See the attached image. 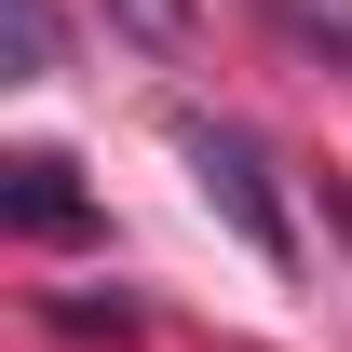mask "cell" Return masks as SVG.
<instances>
[{
  "label": "cell",
  "instance_id": "6da1fadb",
  "mask_svg": "<svg viewBox=\"0 0 352 352\" xmlns=\"http://www.w3.org/2000/svg\"><path fill=\"white\" fill-rule=\"evenodd\" d=\"M176 163H190V190L217 204L244 244H258L271 271H298V217H285V190H271V149L244 122H217V109H176Z\"/></svg>",
  "mask_w": 352,
  "mask_h": 352
},
{
  "label": "cell",
  "instance_id": "7a4b0ae2",
  "mask_svg": "<svg viewBox=\"0 0 352 352\" xmlns=\"http://www.w3.org/2000/svg\"><path fill=\"white\" fill-rule=\"evenodd\" d=\"M0 217L28 230V244H95V190H82L68 149H14L0 163Z\"/></svg>",
  "mask_w": 352,
  "mask_h": 352
},
{
  "label": "cell",
  "instance_id": "3957f363",
  "mask_svg": "<svg viewBox=\"0 0 352 352\" xmlns=\"http://www.w3.org/2000/svg\"><path fill=\"white\" fill-rule=\"evenodd\" d=\"M0 28H14V82H41L54 68V0H0Z\"/></svg>",
  "mask_w": 352,
  "mask_h": 352
},
{
  "label": "cell",
  "instance_id": "277c9868",
  "mask_svg": "<svg viewBox=\"0 0 352 352\" xmlns=\"http://www.w3.org/2000/svg\"><path fill=\"white\" fill-rule=\"evenodd\" d=\"M135 28H149V41H176V28H190V0H135Z\"/></svg>",
  "mask_w": 352,
  "mask_h": 352
},
{
  "label": "cell",
  "instance_id": "5b68a950",
  "mask_svg": "<svg viewBox=\"0 0 352 352\" xmlns=\"http://www.w3.org/2000/svg\"><path fill=\"white\" fill-rule=\"evenodd\" d=\"M339 230H352V190H339Z\"/></svg>",
  "mask_w": 352,
  "mask_h": 352
}]
</instances>
